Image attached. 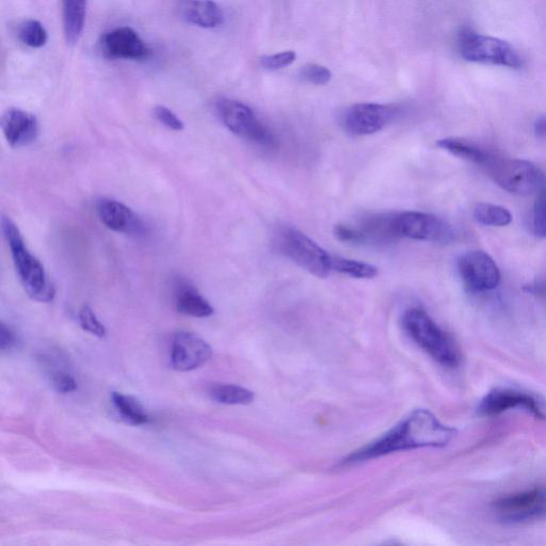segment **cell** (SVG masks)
Returning <instances> with one entry per match:
<instances>
[{
  "label": "cell",
  "instance_id": "cell-1",
  "mask_svg": "<svg viewBox=\"0 0 546 546\" xmlns=\"http://www.w3.org/2000/svg\"><path fill=\"white\" fill-rule=\"evenodd\" d=\"M456 435V429L443 425L428 410H415L387 435L351 454L344 463L356 464L415 448L444 447Z\"/></svg>",
  "mask_w": 546,
  "mask_h": 546
},
{
  "label": "cell",
  "instance_id": "cell-2",
  "mask_svg": "<svg viewBox=\"0 0 546 546\" xmlns=\"http://www.w3.org/2000/svg\"><path fill=\"white\" fill-rule=\"evenodd\" d=\"M2 230L11 250L15 270L27 295L39 302L53 301L55 287L48 279L43 265L27 249L19 228L11 219L3 217Z\"/></svg>",
  "mask_w": 546,
  "mask_h": 546
},
{
  "label": "cell",
  "instance_id": "cell-3",
  "mask_svg": "<svg viewBox=\"0 0 546 546\" xmlns=\"http://www.w3.org/2000/svg\"><path fill=\"white\" fill-rule=\"evenodd\" d=\"M403 325L411 339L439 364L455 368L460 364V352L445 331H443L424 310H408Z\"/></svg>",
  "mask_w": 546,
  "mask_h": 546
},
{
  "label": "cell",
  "instance_id": "cell-4",
  "mask_svg": "<svg viewBox=\"0 0 546 546\" xmlns=\"http://www.w3.org/2000/svg\"><path fill=\"white\" fill-rule=\"evenodd\" d=\"M461 57L467 61L493 64L509 69H521L524 60L515 47L501 39L464 29L457 40Z\"/></svg>",
  "mask_w": 546,
  "mask_h": 546
},
{
  "label": "cell",
  "instance_id": "cell-5",
  "mask_svg": "<svg viewBox=\"0 0 546 546\" xmlns=\"http://www.w3.org/2000/svg\"><path fill=\"white\" fill-rule=\"evenodd\" d=\"M278 246L289 260L316 278L330 276L332 255L308 235L294 228H283L278 233Z\"/></svg>",
  "mask_w": 546,
  "mask_h": 546
},
{
  "label": "cell",
  "instance_id": "cell-6",
  "mask_svg": "<svg viewBox=\"0 0 546 546\" xmlns=\"http://www.w3.org/2000/svg\"><path fill=\"white\" fill-rule=\"evenodd\" d=\"M486 167L493 181L512 195H533L546 183L543 172L527 160L492 157Z\"/></svg>",
  "mask_w": 546,
  "mask_h": 546
},
{
  "label": "cell",
  "instance_id": "cell-7",
  "mask_svg": "<svg viewBox=\"0 0 546 546\" xmlns=\"http://www.w3.org/2000/svg\"><path fill=\"white\" fill-rule=\"evenodd\" d=\"M217 111L222 123L236 136L262 147L276 146L275 136L247 105L234 100L221 99L217 102Z\"/></svg>",
  "mask_w": 546,
  "mask_h": 546
},
{
  "label": "cell",
  "instance_id": "cell-8",
  "mask_svg": "<svg viewBox=\"0 0 546 546\" xmlns=\"http://www.w3.org/2000/svg\"><path fill=\"white\" fill-rule=\"evenodd\" d=\"M493 510L511 524L539 520L546 516V489L535 487L503 496L493 503Z\"/></svg>",
  "mask_w": 546,
  "mask_h": 546
},
{
  "label": "cell",
  "instance_id": "cell-9",
  "mask_svg": "<svg viewBox=\"0 0 546 546\" xmlns=\"http://www.w3.org/2000/svg\"><path fill=\"white\" fill-rule=\"evenodd\" d=\"M392 227L396 238H409L421 242L444 243L453 236L451 227L444 220L421 212L393 215Z\"/></svg>",
  "mask_w": 546,
  "mask_h": 546
},
{
  "label": "cell",
  "instance_id": "cell-10",
  "mask_svg": "<svg viewBox=\"0 0 546 546\" xmlns=\"http://www.w3.org/2000/svg\"><path fill=\"white\" fill-rule=\"evenodd\" d=\"M460 278L471 293L492 291L501 283V272L489 254L471 251L458 261Z\"/></svg>",
  "mask_w": 546,
  "mask_h": 546
},
{
  "label": "cell",
  "instance_id": "cell-11",
  "mask_svg": "<svg viewBox=\"0 0 546 546\" xmlns=\"http://www.w3.org/2000/svg\"><path fill=\"white\" fill-rule=\"evenodd\" d=\"M395 117V110L380 104H357L347 108L341 125L352 136H368L381 132Z\"/></svg>",
  "mask_w": 546,
  "mask_h": 546
},
{
  "label": "cell",
  "instance_id": "cell-12",
  "mask_svg": "<svg viewBox=\"0 0 546 546\" xmlns=\"http://www.w3.org/2000/svg\"><path fill=\"white\" fill-rule=\"evenodd\" d=\"M212 355L211 346L194 333L179 332L173 337L171 365L175 371H195L210 361Z\"/></svg>",
  "mask_w": 546,
  "mask_h": 546
},
{
  "label": "cell",
  "instance_id": "cell-13",
  "mask_svg": "<svg viewBox=\"0 0 546 546\" xmlns=\"http://www.w3.org/2000/svg\"><path fill=\"white\" fill-rule=\"evenodd\" d=\"M512 409H525L538 420L546 419V414L535 397L511 389H494L481 400L478 408L486 416L500 415Z\"/></svg>",
  "mask_w": 546,
  "mask_h": 546
},
{
  "label": "cell",
  "instance_id": "cell-14",
  "mask_svg": "<svg viewBox=\"0 0 546 546\" xmlns=\"http://www.w3.org/2000/svg\"><path fill=\"white\" fill-rule=\"evenodd\" d=\"M101 46L106 56L115 59L140 60L148 55L146 43L131 27L110 30L102 37Z\"/></svg>",
  "mask_w": 546,
  "mask_h": 546
},
{
  "label": "cell",
  "instance_id": "cell-15",
  "mask_svg": "<svg viewBox=\"0 0 546 546\" xmlns=\"http://www.w3.org/2000/svg\"><path fill=\"white\" fill-rule=\"evenodd\" d=\"M2 128L6 140L14 149L29 146L39 133L37 118L22 109L10 108L2 118Z\"/></svg>",
  "mask_w": 546,
  "mask_h": 546
},
{
  "label": "cell",
  "instance_id": "cell-16",
  "mask_svg": "<svg viewBox=\"0 0 546 546\" xmlns=\"http://www.w3.org/2000/svg\"><path fill=\"white\" fill-rule=\"evenodd\" d=\"M98 214L105 226L115 232L138 236L144 232L142 220L123 203L103 199L98 204Z\"/></svg>",
  "mask_w": 546,
  "mask_h": 546
},
{
  "label": "cell",
  "instance_id": "cell-17",
  "mask_svg": "<svg viewBox=\"0 0 546 546\" xmlns=\"http://www.w3.org/2000/svg\"><path fill=\"white\" fill-rule=\"evenodd\" d=\"M179 11L184 21L205 29L220 27L224 21L222 9L213 0H181Z\"/></svg>",
  "mask_w": 546,
  "mask_h": 546
},
{
  "label": "cell",
  "instance_id": "cell-18",
  "mask_svg": "<svg viewBox=\"0 0 546 546\" xmlns=\"http://www.w3.org/2000/svg\"><path fill=\"white\" fill-rule=\"evenodd\" d=\"M175 307L179 313L205 318L214 314V308L202 295H200L194 286L184 281H180L175 288Z\"/></svg>",
  "mask_w": 546,
  "mask_h": 546
},
{
  "label": "cell",
  "instance_id": "cell-19",
  "mask_svg": "<svg viewBox=\"0 0 546 546\" xmlns=\"http://www.w3.org/2000/svg\"><path fill=\"white\" fill-rule=\"evenodd\" d=\"M88 0H62L64 37L69 45L82 38Z\"/></svg>",
  "mask_w": 546,
  "mask_h": 546
},
{
  "label": "cell",
  "instance_id": "cell-20",
  "mask_svg": "<svg viewBox=\"0 0 546 546\" xmlns=\"http://www.w3.org/2000/svg\"><path fill=\"white\" fill-rule=\"evenodd\" d=\"M437 144L439 148L446 152L476 165L487 166L492 159V156L487 151L476 146L475 143L469 140L445 138L438 140Z\"/></svg>",
  "mask_w": 546,
  "mask_h": 546
},
{
  "label": "cell",
  "instance_id": "cell-21",
  "mask_svg": "<svg viewBox=\"0 0 546 546\" xmlns=\"http://www.w3.org/2000/svg\"><path fill=\"white\" fill-rule=\"evenodd\" d=\"M112 403L127 424L140 426L150 422L149 415L135 397L115 392L112 394Z\"/></svg>",
  "mask_w": 546,
  "mask_h": 546
},
{
  "label": "cell",
  "instance_id": "cell-22",
  "mask_svg": "<svg viewBox=\"0 0 546 546\" xmlns=\"http://www.w3.org/2000/svg\"><path fill=\"white\" fill-rule=\"evenodd\" d=\"M474 219L487 227H506L512 221V215L505 207L489 203L476 204Z\"/></svg>",
  "mask_w": 546,
  "mask_h": 546
},
{
  "label": "cell",
  "instance_id": "cell-23",
  "mask_svg": "<svg viewBox=\"0 0 546 546\" xmlns=\"http://www.w3.org/2000/svg\"><path fill=\"white\" fill-rule=\"evenodd\" d=\"M212 398L223 405H249L254 399L253 392L234 384H217L211 390Z\"/></svg>",
  "mask_w": 546,
  "mask_h": 546
},
{
  "label": "cell",
  "instance_id": "cell-24",
  "mask_svg": "<svg viewBox=\"0 0 546 546\" xmlns=\"http://www.w3.org/2000/svg\"><path fill=\"white\" fill-rule=\"evenodd\" d=\"M332 271L356 279H374L378 276V268L374 265L341 258L332 255Z\"/></svg>",
  "mask_w": 546,
  "mask_h": 546
},
{
  "label": "cell",
  "instance_id": "cell-25",
  "mask_svg": "<svg viewBox=\"0 0 546 546\" xmlns=\"http://www.w3.org/2000/svg\"><path fill=\"white\" fill-rule=\"evenodd\" d=\"M19 38L31 48H42L48 40L47 31L37 20L25 21L19 28Z\"/></svg>",
  "mask_w": 546,
  "mask_h": 546
},
{
  "label": "cell",
  "instance_id": "cell-26",
  "mask_svg": "<svg viewBox=\"0 0 546 546\" xmlns=\"http://www.w3.org/2000/svg\"><path fill=\"white\" fill-rule=\"evenodd\" d=\"M300 76L305 82L316 86H324L330 82L332 73L326 67L319 66V64H309V66L302 68Z\"/></svg>",
  "mask_w": 546,
  "mask_h": 546
},
{
  "label": "cell",
  "instance_id": "cell-27",
  "mask_svg": "<svg viewBox=\"0 0 546 546\" xmlns=\"http://www.w3.org/2000/svg\"><path fill=\"white\" fill-rule=\"evenodd\" d=\"M79 321L80 326H82L85 331L98 337L105 336V327L100 323V320L96 317L89 305H84L82 310L79 311Z\"/></svg>",
  "mask_w": 546,
  "mask_h": 546
},
{
  "label": "cell",
  "instance_id": "cell-28",
  "mask_svg": "<svg viewBox=\"0 0 546 546\" xmlns=\"http://www.w3.org/2000/svg\"><path fill=\"white\" fill-rule=\"evenodd\" d=\"M534 231L536 236L546 238V190L541 192L535 203Z\"/></svg>",
  "mask_w": 546,
  "mask_h": 546
},
{
  "label": "cell",
  "instance_id": "cell-29",
  "mask_svg": "<svg viewBox=\"0 0 546 546\" xmlns=\"http://www.w3.org/2000/svg\"><path fill=\"white\" fill-rule=\"evenodd\" d=\"M296 60V53L283 52L276 55L265 56L261 58V66L265 70L276 71L291 66Z\"/></svg>",
  "mask_w": 546,
  "mask_h": 546
},
{
  "label": "cell",
  "instance_id": "cell-30",
  "mask_svg": "<svg viewBox=\"0 0 546 546\" xmlns=\"http://www.w3.org/2000/svg\"><path fill=\"white\" fill-rule=\"evenodd\" d=\"M156 119L175 132H182L185 128L183 121L165 106H157L154 110Z\"/></svg>",
  "mask_w": 546,
  "mask_h": 546
},
{
  "label": "cell",
  "instance_id": "cell-31",
  "mask_svg": "<svg viewBox=\"0 0 546 546\" xmlns=\"http://www.w3.org/2000/svg\"><path fill=\"white\" fill-rule=\"evenodd\" d=\"M54 389L61 394L74 392L77 389L75 379L66 372H56L52 375Z\"/></svg>",
  "mask_w": 546,
  "mask_h": 546
},
{
  "label": "cell",
  "instance_id": "cell-32",
  "mask_svg": "<svg viewBox=\"0 0 546 546\" xmlns=\"http://www.w3.org/2000/svg\"><path fill=\"white\" fill-rule=\"evenodd\" d=\"M334 235L337 239L343 243L362 245L363 240L357 227L346 226V224H340L334 229Z\"/></svg>",
  "mask_w": 546,
  "mask_h": 546
},
{
  "label": "cell",
  "instance_id": "cell-33",
  "mask_svg": "<svg viewBox=\"0 0 546 546\" xmlns=\"http://www.w3.org/2000/svg\"><path fill=\"white\" fill-rule=\"evenodd\" d=\"M16 342H18V339H16L15 332L4 323L0 325V349L3 351L11 350L15 347Z\"/></svg>",
  "mask_w": 546,
  "mask_h": 546
},
{
  "label": "cell",
  "instance_id": "cell-34",
  "mask_svg": "<svg viewBox=\"0 0 546 546\" xmlns=\"http://www.w3.org/2000/svg\"><path fill=\"white\" fill-rule=\"evenodd\" d=\"M534 130L537 137L546 139V115L537 119Z\"/></svg>",
  "mask_w": 546,
  "mask_h": 546
}]
</instances>
